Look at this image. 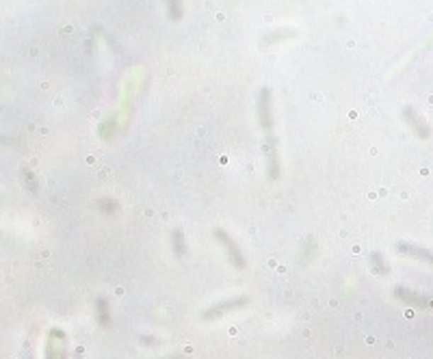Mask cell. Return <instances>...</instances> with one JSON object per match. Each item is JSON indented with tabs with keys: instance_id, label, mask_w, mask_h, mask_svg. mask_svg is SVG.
<instances>
[{
	"instance_id": "cell-1",
	"label": "cell",
	"mask_w": 433,
	"mask_h": 359,
	"mask_svg": "<svg viewBox=\"0 0 433 359\" xmlns=\"http://www.w3.org/2000/svg\"><path fill=\"white\" fill-rule=\"evenodd\" d=\"M213 236H215V241L223 247V251H225V256H227V260L236 266V268H245V264H247V260H245V253H243V249L236 245V241L234 238L225 232V229H215L213 232Z\"/></svg>"
},
{
	"instance_id": "cell-2",
	"label": "cell",
	"mask_w": 433,
	"mask_h": 359,
	"mask_svg": "<svg viewBox=\"0 0 433 359\" xmlns=\"http://www.w3.org/2000/svg\"><path fill=\"white\" fill-rule=\"evenodd\" d=\"M264 158H266V173L271 180H280L282 165H280V154H278V141L271 132L264 137Z\"/></svg>"
},
{
	"instance_id": "cell-3",
	"label": "cell",
	"mask_w": 433,
	"mask_h": 359,
	"mask_svg": "<svg viewBox=\"0 0 433 359\" xmlns=\"http://www.w3.org/2000/svg\"><path fill=\"white\" fill-rule=\"evenodd\" d=\"M249 303V299L247 297H232V299H225V301H221V303H215L213 307H208L206 312H204V318L206 321H215V318H221V316H225V314H230V312H236V309H241V307H245Z\"/></svg>"
},
{
	"instance_id": "cell-4",
	"label": "cell",
	"mask_w": 433,
	"mask_h": 359,
	"mask_svg": "<svg viewBox=\"0 0 433 359\" xmlns=\"http://www.w3.org/2000/svg\"><path fill=\"white\" fill-rule=\"evenodd\" d=\"M395 297L403 305H410V307H416V309H429L431 307V297L429 295L412 290V288H405V286H397L395 288Z\"/></svg>"
},
{
	"instance_id": "cell-5",
	"label": "cell",
	"mask_w": 433,
	"mask_h": 359,
	"mask_svg": "<svg viewBox=\"0 0 433 359\" xmlns=\"http://www.w3.org/2000/svg\"><path fill=\"white\" fill-rule=\"evenodd\" d=\"M46 359H67V338L61 329H52L48 334Z\"/></svg>"
},
{
	"instance_id": "cell-6",
	"label": "cell",
	"mask_w": 433,
	"mask_h": 359,
	"mask_svg": "<svg viewBox=\"0 0 433 359\" xmlns=\"http://www.w3.org/2000/svg\"><path fill=\"white\" fill-rule=\"evenodd\" d=\"M258 117H260V126L264 132L273 130V104H271V91L262 89L258 96Z\"/></svg>"
},
{
	"instance_id": "cell-7",
	"label": "cell",
	"mask_w": 433,
	"mask_h": 359,
	"mask_svg": "<svg viewBox=\"0 0 433 359\" xmlns=\"http://www.w3.org/2000/svg\"><path fill=\"white\" fill-rule=\"evenodd\" d=\"M397 251L405 258H412L416 262H424V264H431V251L424 249V247H418V245H412V243H399L397 245Z\"/></svg>"
},
{
	"instance_id": "cell-8",
	"label": "cell",
	"mask_w": 433,
	"mask_h": 359,
	"mask_svg": "<svg viewBox=\"0 0 433 359\" xmlns=\"http://www.w3.org/2000/svg\"><path fill=\"white\" fill-rule=\"evenodd\" d=\"M403 115H405V122L414 128V132H416L420 139H429V128H427V124L422 122V119H420L412 108H405Z\"/></svg>"
},
{
	"instance_id": "cell-9",
	"label": "cell",
	"mask_w": 433,
	"mask_h": 359,
	"mask_svg": "<svg viewBox=\"0 0 433 359\" xmlns=\"http://www.w3.org/2000/svg\"><path fill=\"white\" fill-rule=\"evenodd\" d=\"M171 251H174V256H178V258H186V253H189L186 236H184V232H182L180 227H176V229L171 232Z\"/></svg>"
},
{
	"instance_id": "cell-10",
	"label": "cell",
	"mask_w": 433,
	"mask_h": 359,
	"mask_svg": "<svg viewBox=\"0 0 433 359\" xmlns=\"http://www.w3.org/2000/svg\"><path fill=\"white\" fill-rule=\"evenodd\" d=\"M369 264H371L373 273H375V275H379V277L388 275V270H390V266H388L386 258H383L379 251H373V253L369 256Z\"/></svg>"
},
{
	"instance_id": "cell-11",
	"label": "cell",
	"mask_w": 433,
	"mask_h": 359,
	"mask_svg": "<svg viewBox=\"0 0 433 359\" xmlns=\"http://www.w3.org/2000/svg\"><path fill=\"white\" fill-rule=\"evenodd\" d=\"M96 314H98V323L102 327H106L111 323V312H108V301L106 299H98L96 301Z\"/></svg>"
},
{
	"instance_id": "cell-12",
	"label": "cell",
	"mask_w": 433,
	"mask_h": 359,
	"mask_svg": "<svg viewBox=\"0 0 433 359\" xmlns=\"http://www.w3.org/2000/svg\"><path fill=\"white\" fill-rule=\"evenodd\" d=\"M22 182H24V186H26L30 193H37L39 182H37V178H35V173H33L30 169H22Z\"/></svg>"
},
{
	"instance_id": "cell-13",
	"label": "cell",
	"mask_w": 433,
	"mask_h": 359,
	"mask_svg": "<svg viewBox=\"0 0 433 359\" xmlns=\"http://www.w3.org/2000/svg\"><path fill=\"white\" fill-rule=\"evenodd\" d=\"M167 9H169L171 20H178V18L182 16V5H180V0H167Z\"/></svg>"
},
{
	"instance_id": "cell-14",
	"label": "cell",
	"mask_w": 433,
	"mask_h": 359,
	"mask_svg": "<svg viewBox=\"0 0 433 359\" xmlns=\"http://www.w3.org/2000/svg\"><path fill=\"white\" fill-rule=\"evenodd\" d=\"M98 210H102V212H115V210H117V202H115V199H100V202H98Z\"/></svg>"
},
{
	"instance_id": "cell-15",
	"label": "cell",
	"mask_w": 433,
	"mask_h": 359,
	"mask_svg": "<svg viewBox=\"0 0 433 359\" xmlns=\"http://www.w3.org/2000/svg\"><path fill=\"white\" fill-rule=\"evenodd\" d=\"M141 340H143V342H147V346H159V340H156L154 336H143Z\"/></svg>"
},
{
	"instance_id": "cell-16",
	"label": "cell",
	"mask_w": 433,
	"mask_h": 359,
	"mask_svg": "<svg viewBox=\"0 0 433 359\" xmlns=\"http://www.w3.org/2000/svg\"><path fill=\"white\" fill-rule=\"evenodd\" d=\"M167 359H182L180 355H174V357H167Z\"/></svg>"
}]
</instances>
